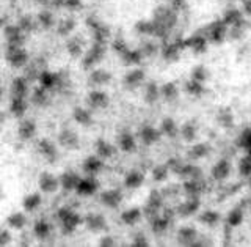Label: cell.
<instances>
[{"instance_id":"6da1fadb","label":"cell","mask_w":251,"mask_h":247,"mask_svg":"<svg viewBox=\"0 0 251 247\" xmlns=\"http://www.w3.org/2000/svg\"><path fill=\"white\" fill-rule=\"evenodd\" d=\"M55 216H57V220L60 224L63 235H73L77 230V227L83 222L82 217H80V214H77L73 210V206H68V205L66 206H60Z\"/></svg>"},{"instance_id":"7a4b0ae2","label":"cell","mask_w":251,"mask_h":247,"mask_svg":"<svg viewBox=\"0 0 251 247\" xmlns=\"http://www.w3.org/2000/svg\"><path fill=\"white\" fill-rule=\"evenodd\" d=\"M105 54H107V44L105 43L93 41V44L88 47V51H86L85 55L82 57V68L85 71L96 68L99 63L104 60Z\"/></svg>"},{"instance_id":"3957f363","label":"cell","mask_w":251,"mask_h":247,"mask_svg":"<svg viewBox=\"0 0 251 247\" xmlns=\"http://www.w3.org/2000/svg\"><path fill=\"white\" fill-rule=\"evenodd\" d=\"M5 60L10 63L13 68H25L28 65V52L24 46H11L6 44L5 47Z\"/></svg>"},{"instance_id":"277c9868","label":"cell","mask_w":251,"mask_h":247,"mask_svg":"<svg viewBox=\"0 0 251 247\" xmlns=\"http://www.w3.org/2000/svg\"><path fill=\"white\" fill-rule=\"evenodd\" d=\"M145 81H146L145 69H141V68L137 66L135 69H132V71H129V73H126V76L123 77V89L129 90V92H133V90L140 89Z\"/></svg>"},{"instance_id":"5b68a950","label":"cell","mask_w":251,"mask_h":247,"mask_svg":"<svg viewBox=\"0 0 251 247\" xmlns=\"http://www.w3.org/2000/svg\"><path fill=\"white\" fill-rule=\"evenodd\" d=\"M36 150H38V153L41 154L47 162H50V164L57 162V159H58V147H57V143H55V142L43 137V139L38 140Z\"/></svg>"},{"instance_id":"8992f818","label":"cell","mask_w":251,"mask_h":247,"mask_svg":"<svg viewBox=\"0 0 251 247\" xmlns=\"http://www.w3.org/2000/svg\"><path fill=\"white\" fill-rule=\"evenodd\" d=\"M162 137H163V134L160 131V127H155L151 124H143L138 129V139L145 147H152L154 143H157Z\"/></svg>"},{"instance_id":"52a82bcc","label":"cell","mask_w":251,"mask_h":247,"mask_svg":"<svg viewBox=\"0 0 251 247\" xmlns=\"http://www.w3.org/2000/svg\"><path fill=\"white\" fill-rule=\"evenodd\" d=\"M108 104H110L108 94L100 89L91 90L88 93V96H86V106H88L91 110H104L108 107Z\"/></svg>"},{"instance_id":"ba28073f","label":"cell","mask_w":251,"mask_h":247,"mask_svg":"<svg viewBox=\"0 0 251 247\" xmlns=\"http://www.w3.org/2000/svg\"><path fill=\"white\" fill-rule=\"evenodd\" d=\"M99 190V181L96 177H91V175H85L80 178L75 189V194L78 197H91L94 194H98Z\"/></svg>"},{"instance_id":"9c48e42d","label":"cell","mask_w":251,"mask_h":247,"mask_svg":"<svg viewBox=\"0 0 251 247\" xmlns=\"http://www.w3.org/2000/svg\"><path fill=\"white\" fill-rule=\"evenodd\" d=\"M38 186L43 194H55L61 187L60 177H55L50 172H43L38 178Z\"/></svg>"},{"instance_id":"30bf717a","label":"cell","mask_w":251,"mask_h":247,"mask_svg":"<svg viewBox=\"0 0 251 247\" xmlns=\"http://www.w3.org/2000/svg\"><path fill=\"white\" fill-rule=\"evenodd\" d=\"M99 200L102 205L107 206V208L118 210L124 200V195L120 189H108V190H104V192L99 195Z\"/></svg>"},{"instance_id":"8fae6325","label":"cell","mask_w":251,"mask_h":247,"mask_svg":"<svg viewBox=\"0 0 251 247\" xmlns=\"http://www.w3.org/2000/svg\"><path fill=\"white\" fill-rule=\"evenodd\" d=\"M116 147L118 150H121L123 153H133V151L137 150V137L129 129H123L118 134Z\"/></svg>"},{"instance_id":"7c38bea8","label":"cell","mask_w":251,"mask_h":247,"mask_svg":"<svg viewBox=\"0 0 251 247\" xmlns=\"http://www.w3.org/2000/svg\"><path fill=\"white\" fill-rule=\"evenodd\" d=\"M83 224L93 233H102V232H105V230L108 228L107 219L99 213H90L88 216L85 217Z\"/></svg>"},{"instance_id":"4fadbf2b","label":"cell","mask_w":251,"mask_h":247,"mask_svg":"<svg viewBox=\"0 0 251 247\" xmlns=\"http://www.w3.org/2000/svg\"><path fill=\"white\" fill-rule=\"evenodd\" d=\"M58 145L65 150H77L80 147V139H78V135L73 129L65 127L58 134Z\"/></svg>"},{"instance_id":"5bb4252c","label":"cell","mask_w":251,"mask_h":247,"mask_svg":"<svg viewBox=\"0 0 251 247\" xmlns=\"http://www.w3.org/2000/svg\"><path fill=\"white\" fill-rule=\"evenodd\" d=\"M104 169V159L99 157L96 153L85 157L82 162V170L85 175H91V177H98V173L102 172Z\"/></svg>"},{"instance_id":"9a60e30c","label":"cell","mask_w":251,"mask_h":247,"mask_svg":"<svg viewBox=\"0 0 251 247\" xmlns=\"http://www.w3.org/2000/svg\"><path fill=\"white\" fill-rule=\"evenodd\" d=\"M112 73H110L108 69L105 68H94L90 76H88V81L90 84L94 87V89H100V87H104V85H108L110 81H112Z\"/></svg>"},{"instance_id":"2e32d148","label":"cell","mask_w":251,"mask_h":247,"mask_svg":"<svg viewBox=\"0 0 251 247\" xmlns=\"http://www.w3.org/2000/svg\"><path fill=\"white\" fill-rule=\"evenodd\" d=\"M18 135L22 142H28L36 135V123L33 118H21L18 126Z\"/></svg>"},{"instance_id":"e0dca14e","label":"cell","mask_w":251,"mask_h":247,"mask_svg":"<svg viewBox=\"0 0 251 247\" xmlns=\"http://www.w3.org/2000/svg\"><path fill=\"white\" fill-rule=\"evenodd\" d=\"M80 175L74 170H66L60 175V186L65 192H75L78 181H80Z\"/></svg>"},{"instance_id":"ac0fdd59","label":"cell","mask_w":251,"mask_h":247,"mask_svg":"<svg viewBox=\"0 0 251 247\" xmlns=\"http://www.w3.org/2000/svg\"><path fill=\"white\" fill-rule=\"evenodd\" d=\"M30 101H31V104H35L38 107H46V106H49L50 104V90H47L44 89L43 85H38L35 87L33 90H31V94H30Z\"/></svg>"},{"instance_id":"d6986e66","label":"cell","mask_w":251,"mask_h":247,"mask_svg":"<svg viewBox=\"0 0 251 247\" xmlns=\"http://www.w3.org/2000/svg\"><path fill=\"white\" fill-rule=\"evenodd\" d=\"M8 110H10L11 117L14 118H24L25 112L28 110V102L27 98H21V96H11L10 98V104H8Z\"/></svg>"},{"instance_id":"ffe728a7","label":"cell","mask_w":251,"mask_h":247,"mask_svg":"<svg viewBox=\"0 0 251 247\" xmlns=\"http://www.w3.org/2000/svg\"><path fill=\"white\" fill-rule=\"evenodd\" d=\"M176 241L180 246H190L192 247L196 241H198V232H196V228H193V227L184 225L177 230Z\"/></svg>"},{"instance_id":"44dd1931","label":"cell","mask_w":251,"mask_h":247,"mask_svg":"<svg viewBox=\"0 0 251 247\" xmlns=\"http://www.w3.org/2000/svg\"><path fill=\"white\" fill-rule=\"evenodd\" d=\"M73 120L77 123V124H80V126H91L94 123L93 120V110L86 106H77L73 109Z\"/></svg>"},{"instance_id":"7402d4cb","label":"cell","mask_w":251,"mask_h":247,"mask_svg":"<svg viewBox=\"0 0 251 247\" xmlns=\"http://www.w3.org/2000/svg\"><path fill=\"white\" fill-rule=\"evenodd\" d=\"M52 235V224L47 219H38L33 224V236L38 241H47Z\"/></svg>"},{"instance_id":"603a6c76","label":"cell","mask_w":251,"mask_h":247,"mask_svg":"<svg viewBox=\"0 0 251 247\" xmlns=\"http://www.w3.org/2000/svg\"><path fill=\"white\" fill-rule=\"evenodd\" d=\"M30 94V85L28 79L25 76H18L11 81V96H21L27 98Z\"/></svg>"},{"instance_id":"cb8c5ba5","label":"cell","mask_w":251,"mask_h":247,"mask_svg":"<svg viewBox=\"0 0 251 247\" xmlns=\"http://www.w3.org/2000/svg\"><path fill=\"white\" fill-rule=\"evenodd\" d=\"M200 205H201L200 197H187V200L179 205L177 214L182 217H190V216H193V214L198 213Z\"/></svg>"},{"instance_id":"d4e9b609","label":"cell","mask_w":251,"mask_h":247,"mask_svg":"<svg viewBox=\"0 0 251 247\" xmlns=\"http://www.w3.org/2000/svg\"><path fill=\"white\" fill-rule=\"evenodd\" d=\"M149 224H151V230L155 235H163L171 225V214L168 213L159 214V216L154 217L152 220H149Z\"/></svg>"},{"instance_id":"484cf974","label":"cell","mask_w":251,"mask_h":247,"mask_svg":"<svg viewBox=\"0 0 251 247\" xmlns=\"http://www.w3.org/2000/svg\"><path fill=\"white\" fill-rule=\"evenodd\" d=\"M115 151H116V148H115L113 143H110L105 139H98L96 142H94V153H96L99 157L104 159V161L113 157Z\"/></svg>"},{"instance_id":"4316f807","label":"cell","mask_w":251,"mask_h":247,"mask_svg":"<svg viewBox=\"0 0 251 247\" xmlns=\"http://www.w3.org/2000/svg\"><path fill=\"white\" fill-rule=\"evenodd\" d=\"M66 52L73 59L83 57L85 52H86L85 51V46H83V39L78 38V36H71V38H68V41H66Z\"/></svg>"},{"instance_id":"83f0119b","label":"cell","mask_w":251,"mask_h":247,"mask_svg":"<svg viewBox=\"0 0 251 247\" xmlns=\"http://www.w3.org/2000/svg\"><path fill=\"white\" fill-rule=\"evenodd\" d=\"M145 101L146 104L152 106L155 102H159L162 99V92H160V85L157 84L155 81H151L145 85Z\"/></svg>"},{"instance_id":"f1b7e54d","label":"cell","mask_w":251,"mask_h":247,"mask_svg":"<svg viewBox=\"0 0 251 247\" xmlns=\"http://www.w3.org/2000/svg\"><path fill=\"white\" fill-rule=\"evenodd\" d=\"M120 57L124 66H140L141 62L145 59V55L141 54L140 49H127L126 52H123Z\"/></svg>"},{"instance_id":"f546056e","label":"cell","mask_w":251,"mask_h":247,"mask_svg":"<svg viewBox=\"0 0 251 247\" xmlns=\"http://www.w3.org/2000/svg\"><path fill=\"white\" fill-rule=\"evenodd\" d=\"M143 216V208H137V206H133V208H129L121 213V222L129 227H133L137 225L138 222L141 220Z\"/></svg>"},{"instance_id":"4dcf8cb0","label":"cell","mask_w":251,"mask_h":247,"mask_svg":"<svg viewBox=\"0 0 251 247\" xmlns=\"http://www.w3.org/2000/svg\"><path fill=\"white\" fill-rule=\"evenodd\" d=\"M160 131L163 134V137L168 139H175L176 135H180V127L176 124V122L173 120L171 117H165L163 120L160 122Z\"/></svg>"},{"instance_id":"1f68e13d","label":"cell","mask_w":251,"mask_h":247,"mask_svg":"<svg viewBox=\"0 0 251 247\" xmlns=\"http://www.w3.org/2000/svg\"><path fill=\"white\" fill-rule=\"evenodd\" d=\"M180 49H182V46L180 44H176V43H167L162 46L160 49V54H162V59L165 62H177L179 60V55H180Z\"/></svg>"},{"instance_id":"d6a6232c","label":"cell","mask_w":251,"mask_h":247,"mask_svg":"<svg viewBox=\"0 0 251 247\" xmlns=\"http://www.w3.org/2000/svg\"><path fill=\"white\" fill-rule=\"evenodd\" d=\"M43 192H31L28 195L24 197L22 200V210L25 213H33L36 211L39 206L43 203V197H41Z\"/></svg>"},{"instance_id":"836d02e7","label":"cell","mask_w":251,"mask_h":247,"mask_svg":"<svg viewBox=\"0 0 251 247\" xmlns=\"http://www.w3.org/2000/svg\"><path fill=\"white\" fill-rule=\"evenodd\" d=\"M145 183V173L141 170H130L124 177V187L126 189H138Z\"/></svg>"},{"instance_id":"e575fe53","label":"cell","mask_w":251,"mask_h":247,"mask_svg":"<svg viewBox=\"0 0 251 247\" xmlns=\"http://www.w3.org/2000/svg\"><path fill=\"white\" fill-rule=\"evenodd\" d=\"M36 21H38V26L41 27L43 30H50L53 27H57V19L50 10H43L36 14Z\"/></svg>"},{"instance_id":"d590c367","label":"cell","mask_w":251,"mask_h":247,"mask_svg":"<svg viewBox=\"0 0 251 247\" xmlns=\"http://www.w3.org/2000/svg\"><path fill=\"white\" fill-rule=\"evenodd\" d=\"M184 192L187 197H200L202 194V187L204 183L201 178H195V180H185L184 181Z\"/></svg>"},{"instance_id":"8d00e7d4","label":"cell","mask_w":251,"mask_h":247,"mask_svg":"<svg viewBox=\"0 0 251 247\" xmlns=\"http://www.w3.org/2000/svg\"><path fill=\"white\" fill-rule=\"evenodd\" d=\"M160 92H162V99L167 102H175L179 99V87L175 82H165L160 85Z\"/></svg>"},{"instance_id":"74e56055","label":"cell","mask_w":251,"mask_h":247,"mask_svg":"<svg viewBox=\"0 0 251 247\" xmlns=\"http://www.w3.org/2000/svg\"><path fill=\"white\" fill-rule=\"evenodd\" d=\"M6 225L10 227L11 230H22L24 227L27 225V216L22 211H16L11 213L10 216L6 217Z\"/></svg>"},{"instance_id":"f35d334b","label":"cell","mask_w":251,"mask_h":247,"mask_svg":"<svg viewBox=\"0 0 251 247\" xmlns=\"http://www.w3.org/2000/svg\"><path fill=\"white\" fill-rule=\"evenodd\" d=\"M75 26H77V21L74 18H71V16H68V18L60 19L57 22V27L55 29H57V33L60 36H69L74 31Z\"/></svg>"},{"instance_id":"ab89813d","label":"cell","mask_w":251,"mask_h":247,"mask_svg":"<svg viewBox=\"0 0 251 247\" xmlns=\"http://www.w3.org/2000/svg\"><path fill=\"white\" fill-rule=\"evenodd\" d=\"M196 132H198V126H196L195 120L185 122L182 126H180V137H182L185 142L192 143L196 139Z\"/></svg>"},{"instance_id":"60d3db41","label":"cell","mask_w":251,"mask_h":247,"mask_svg":"<svg viewBox=\"0 0 251 247\" xmlns=\"http://www.w3.org/2000/svg\"><path fill=\"white\" fill-rule=\"evenodd\" d=\"M177 177H180L182 180H195V178H201L202 172L200 167H196L195 164H184V167L180 169V172L177 173Z\"/></svg>"},{"instance_id":"b9f144b4","label":"cell","mask_w":251,"mask_h":247,"mask_svg":"<svg viewBox=\"0 0 251 247\" xmlns=\"http://www.w3.org/2000/svg\"><path fill=\"white\" fill-rule=\"evenodd\" d=\"M184 92L187 94H190V96H193V98H200V96H202V93L206 90H204V84L202 82H198V81H193V79H190V81H187L184 84Z\"/></svg>"},{"instance_id":"7bdbcfd3","label":"cell","mask_w":251,"mask_h":247,"mask_svg":"<svg viewBox=\"0 0 251 247\" xmlns=\"http://www.w3.org/2000/svg\"><path fill=\"white\" fill-rule=\"evenodd\" d=\"M210 148L207 147V143H195V145H192V148L188 150V156H190L193 161H196V159H202L206 157L209 154Z\"/></svg>"},{"instance_id":"ee69618b","label":"cell","mask_w":251,"mask_h":247,"mask_svg":"<svg viewBox=\"0 0 251 247\" xmlns=\"http://www.w3.org/2000/svg\"><path fill=\"white\" fill-rule=\"evenodd\" d=\"M185 46H188L190 49L193 51V54H201L206 51V39L198 36V35H193L192 38H188L185 41Z\"/></svg>"},{"instance_id":"f6af8a7d","label":"cell","mask_w":251,"mask_h":247,"mask_svg":"<svg viewBox=\"0 0 251 247\" xmlns=\"http://www.w3.org/2000/svg\"><path fill=\"white\" fill-rule=\"evenodd\" d=\"M170 167L168 164H159V165H155L154 169L151 170L152 173V180L154 181H165L168 178V175H170Z\"/></svg>"},{"instance_id":"bcb514c9","label":"cell","mask_w":251,"mask_h":247,"mask_svg":"<svg viewBox=\"0 0 251 247\" xmlns=\"http://www.w3.org/2000/svg\"><path fill=\"white\" fill-rule=\"evenodd\" d=\"M227 173H229V164L226 161H220L215 164V167L212 169V177L215 180H223L227 177Z\"/></svg>"},{"instance_id":"7dc6e473","label":"cell","mask_w":251,"mask_h":247,"mask_svg":"<svg viewBox=\"0 0 251 247\" xmlns=\"http://www.w3.org/2000/svg\"><path fill=\"white\" fill-rule=\"evenodd\" d=\"M162 203H163V197L162 194L159 192V190H151L149 192V197H148V200L145 205L148 206H152V208H157V210H162Z\"/></svg>"},{"instance_id":"c3c4849f","label":"cell","mask_w":251,"mask_h":247,"mask_svg":"<svg viewBox=\"0 0 251 247\" xmlns=\"http://www.w3.org/2000/svg\"><path fill=\"white\" fill-rule=\"evenodd\" d=\"M140 51H141V54H143L146 59H151V57H155L160 49H159V46H157L155 43L146 41V43H143V46L140 47Z\"/></svg>"},{"instance_id":"681fc988","label":"cell","mask_w":251,"mask_h":247,"mask_svg":"<svg viewBox=\"0 0 251 247\" xmlns=\"http://www.w3.org/2000/svg\"><path fill=\"white\" fill-rule=\"evenodd\" d=\"M218 219H220V216H218V213H215V211H204V213L200 214V220L202 222L204 225H209V227L215 225L218 222Z\"/></svg>"},{"instance_id":"f907efd6","label":"cell","mask_w":251,"mask_h":247,"mask_svg":"<svg viewBox=\"0 0 251 247\" xmlns=\"http://www.w3.org/2000/svg\"><path fill=\"white\" fill-rule=\"evenodd\" d=\"M207 69H206V66H202V65H198V66H195L193 69H192V76H190V79H193V81H198V82H206L207 81Z\"/></svg>"},{"instance_id":"816d5d0a","label":"cell","mask_w":251,"mask_h":247,"mask_svg":"<svg viewBox=\"0 0 251 247\" xmlns=\"http://www.w3.org/2000/svg\"><path fill=\"white\" fill-rule=\"evenodd\" d=\"M167 164H168V167H170V170H171L173 173H176V175H177V173L180 172V169L184 167L185 162H184L180 157H171Z\"/></svg>"},{"instance_id":"f5cc1de1","label":"cell","mask_w":251,"mask_h":247,"mask_svg":"<svg viewBox=\"0 0 251 247\" xmlns=\"http://www.w3.org/2000/svg\"><path fill=\"white\" fill-rule=\"evenodd\" d=\"M10 227H3L2 230H0V246H8L11 241H13V238L10 235Z\"/></svg>"},{"instance_id":"db71d44e","label":"cell","mask_w":251,"mask_h":247,"mask_svg":"<svg viewBox=\"0 0 251 247\" xmlns=\"http://www.w3.org/2000/svg\"><path fill=\"white\" fill-rule=\"evenodd\" d=\"M240 222H242V211L234 210L229 214V217H227V224H229L231 227H235V225H239Z\"/></svg>"},{"instance_id":"11a10c76","label":"cell","mask_w":251,"mask_h":247,"mask_svg":"<svg viewBox=\"0 0 251 247\" xmlns=\"http://www.w3.org/2000/svg\"><path fill=\"white\" fill-rule=\"evenodd\" d=\"M149 243H148V238L145 236V233H135L133 235V238H132V246H141V247H145V246H148Z\"/></svg>"},{"instance_id":"9f6ffc18","label":"cell","mask_w":251,"mask_h":247,"mask_svg":"<svg viewBox=\"0 0 251 247\" xmlns=\"http://www.w3.org/2000/svg\"><path fill=\"white\" fill-rule=\"evenodd\" d=\"M113 49L116 51L118 55H121L123 52L127 51L129 47H127V44H126V43L123 41V39H115V41H113Z\"/></svg>"},{"instance_id":"6f0895ef","label":"cell","mask_w":251,"mask_h":247,"mask_svg":"<svg viewBox=\"0 0 251 247\" xmlns=\"http://www.w3.org/2000/svg\"><path fill=\"white\" fill-rule=\"evenodd\" d=\"M116 244V240L113 236H110V235H104L99 240V246H104V247H108V246H115Z\"/></svg>"},{"instance_id":"680465c9","label":"cell","mask_w":251,"mask_h":247,"mask_svg":"<svg viewBox=\"0 0 251 247\" xmlns=\"http://www.w3.org/2000/svg\"><path fill=\"white\" fill-rule=\"evenodd\" d=\"M247 147L250 148V153H251V134L248 135V139H247Z\"/></svg>"}]
</instances>
